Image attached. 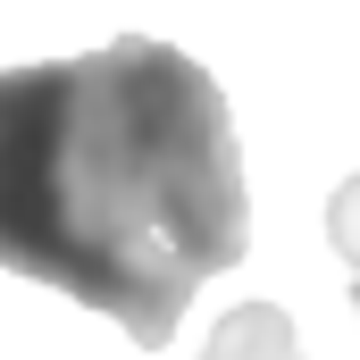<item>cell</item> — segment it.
Segmentation results:
<instances>
[{"label": "cell", "instance_id": "3", "mask_svg": "<svg viewBox=\"0 0 360 360\" xmlns=\"http://www.w3.org/2000/svg\"><path fill=\"white\" fill-rule=\"evenodd\" d=\"M327 243H335V252H344V260L360 269V176L344 184L335 201H327Z\"/></svg>", "mask_w": 360, "mask_h": 360}, {"label": "cell", "instance_id": "1", "mask_svg": "<svg viewBox=\"0 0 360 360\" xmlns=\"http://www.w3.org/2000/svg\"><path fill=\"white\" fill-rule=\"evenodd\" d=\"M252 252L243 143L201 59L117 34L0 68V269L117 319L143 352Z\"/></svg>", "mask_w": 360, "mask_h": 360}, {"label": "cell", "instance_id": "2", "mask_svg": "<svg viewBox=\"0 0 360 360\" xmlns=\"http://www.w3.org/2000/svg\"><path fill=\"white\" fill-rule=\"evenodd\" d=\"M201 360H310V352H302V335H293V319L276 302H243V310L218 319Z\"/></svg>", "mask_w": 360, "mask_h": 360}, {"label": "cell", "instance_id": "4", "mask_svg": "<svg viewBox=\"0 0 360 360\" xmlns=\"http://www.w3.org/2000/svg\"><path fill=\"white\" fill-rule=\"evenodd\" d=\"M352 302H360V269H352Z\"/></svg>", "mask_w": 360, "mask_h": 360}]
</instances>
